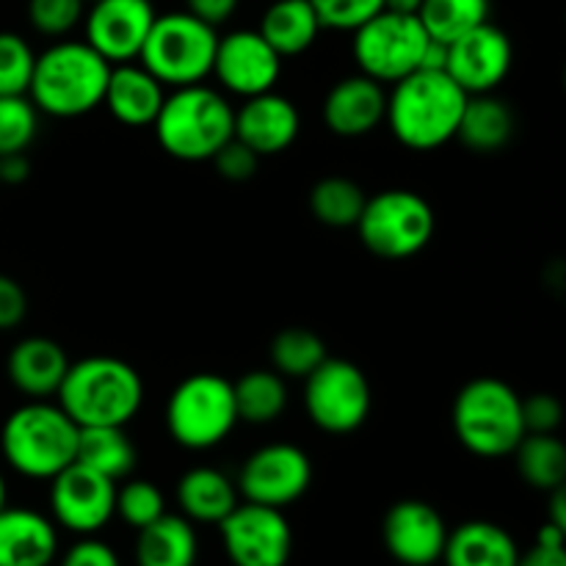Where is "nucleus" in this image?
<instances>
[{
    "label": "nucleus",
    "mask_w": 566,
    "mask_h": 566,
    "mask_svg": "<svg viewBox=\"0 0 566 566\" xmlns=\"http://www.w3.org/2000/svg\"><path fill=\"white\" fill-rule=\"evenodd\" d=\"M36 53L14 31H0V97L6 94H28Z\"/></svg>",
    "instance_id": "nucleus-37"
},
{
    "label": "nucleus",
    "mask_w": 566,
    "mask_h": 566,
    "mask_svg": "<svg viewBox=\"0 0 566 566\" xmlns=\"http://www.w3.org/2000/svg\"><path fill=\"white\" fill-rule=\"evenodd\" d=\"M227 94L247 99L254 94L271 92L282 75V59L260 31L241 28L227 36H219L216 44L213 72Z\"/></svg>",
    "instance_id": "nucleus-17"
},
{
    "label": "nucleus",
    "mask_w": 566,
    "mask_h": 566,
    "mask_svg": "<svg viewBox=\"0 0 566 566\" xmlns=\"http://www.w3.org/2000/svg\"><path fill=\"white\" fill-rule=\"evenodd\" d=\"M368 193L348 177H324L310 191V210L315 219L335 230L357 227Z\"/></svg>",
    "instance_id": "nucleus-32"
},
{
    "label": "nucleus",
    "mask_w": 566,
    "mask_h": 566,
    "mask_svg": "<svg viewBox=\"0 0 566 566\" xmlns=\"http://www.w3.org/2000/svg\"><path fill=\"white\" fill-rule=\"evenodd\" d=\"M241 423L232 381L219 374H193L175 387L166 403V429L186 451L221 446Z\"/></svg>",
    "instance_id": "nucleus-9"
},
{
    "label": "nucleus",
    "mask_w": 566,
    "mask_h": 566,
    "mask_svg": "<svg viewBox=\"0 0 566 566\" xmlns=\"http://www.w3.org/2000/svg\"><path fill=\"white\" fill-rule=\"evenodd\" d=\"M221 545L232 566H287L293 531L282 509L238 503L219 523Z\"/></svg>",
    "instance_id": "nucleus-12"
},
{
    "label": "nucleus",
    "mask_w": 566,
    "mask_h": 566,
    "mask_svg": "<svg viewBox=\"0 0 566 566\" xmlns=\"http://www.w3.org/2000/svg\"><path fill=\"white\" fill-rule=\"evenodd\" d=\"M238 420L252 426H269L287 409V385L274 368L249 370L232 385Z\"/></svg>",
    "instance_id": "nucleus-30"
},
{
    "label": "nucleus",
    "mask_w": 566,
    "mask_h": 566,
    "mask_svg": "<svg viewBox=\"0 0 566 566\" xmlns=\"http://www.w3.org/2000/svg\"><path fill=\"white\" fill-rule=\"evenodd\" d=\"M28 177H31V160H28L25 153L0 158V182L3 186H20Z\"/></svg>",
    "instance_id": "nucleus-45"
},
{
    "label": "nucleus",
    "mask_w": 566,
    "mask_h": 566,
    "mask_svg": "<svg viewBox=\"0 0 566 566\" xmlns=\"http://www.w3.org/2000/svg\"><path fill=\"white\" fill-rule=\"evenodd\" d=\"M111 66L92 44L59 39L33 64L28 97L39 114L75 119L103 105Z\"/></svg>",
    "instance_id": "nucleus-2"
},
{
    "label": "nucleus",
    "mask_w": 566,
    "mask_h": 566,
    "mask_svg": "<svg viewBox=\"0 0 566 566\" xmlns=\"http://www.w3.org/2000/svg\"><path fill=\"white\" fill-rule=\"evenodd\" d=\"M0 186H3V182H0Z\"/></svg>",
    "instance_id": "nucleus-50"
},
{
    "label": "nucleus",
    "mask_w": 566,
    "mask_h": 566,
    "mask_svg": "<svg viewBox=\"0 0 566 566\" xmlns=\"http://www.w3.org/2000/svg\"><path fill=\"white\" fill-rule=\"evenodd\" d=\"M468 94L448 72L415 70L392 83L387 94L385 122L392 136L415 153H431L457 138Z\"/></svg>",
    "instance_id": "nucleus-1"
},
{
    "label": "nucleus",
    "mask_w": 566,
    "mask_h": 566,
    "mask_svg": "<svg viewBox=\"0 0 566 566\" xmlns=\"http://www.w3.org/2000/svg\"><path fill=\"white\" fill-rule=\"evenodd\" d=\"M520 547L506 528L490 520H470L448 531L442 564L446 566H517Z\"/></svg>",
    "instance_id": "nucleus-24"
},
{
    "label": "nucleus",
    "mask_w": 566,
    "mask_h": 566,
    "mask_svg": "<svg viewBox=\"0 0 566 566\" xmlns=\"http://www.w3.org/2000/svg\"><path fill=\"white\" fill-rule=\"evenodd\" d=\"M514 136V111L509 103L492 94H473L459 119L457 138L468 149L481 155L497 153Z\"/></svg>",
    "instance_id": "nucleus-28"
},
{
    "label": "nucleus",
    "mask_w": 566,
    "mask_h": 566,
    "mask_svg": "<svg viewBox=\"0 0 566 566\" xmlns=\"http://www.w3.org/2000/svg\"><path fill=\"white\" fill-rule=\"evenodd\" d=\"M490 0H423L418 17L431 39L448 44L490 20Z\"/></svg>",
    "instance_id": "nucleus-34"
},
{
    "label": "nucleus",
    "mask_w": 566,
    "mask_h": 566,
    "mask_svg": "<svg viewBox=\"0 0 566 566\" xmlns=\"http://www.w3.org/2000/svg\"><path fill=\"white\" fill-rule=\"evenodd\" d=\"M216 44H219L216 28L188 11L158 14L138 53V64L164 86H193L208 81L213 72Z\"/></svg>",
    "instance_id": "nucleus-7"
},
{
    "label": "nucleus",
    "mask_w": 566,
    "mask_h": 566,
    "mask_svg": "<svg viewBox=\"0 0 566 566\" xmlns=\"http://www.w3.org/2000/svg\"><path fill=\"white\" fill-rule=\"evenodd\" d=\"M155 138L166 155L186 164L213 160L235 133V108L213 86L171 88L153 122Z\"/></svg>",
    "instance_id": "nucleus-3"
},
{
    "label": "nucleus",
    "mask_w": 566,
    "mask_h": 566,
    "mask_svg": "<svg viewBox=\"0 0 566 566\" xmlns=\"http://www.w3.org/2000/svg\"><path fill=\"white\" fill-rule=\"evenodd\" d=\"M381 542L398 564L434 566L442 562L448 525L431 503L409 497L387 509L381 520Z\"/></svg>",
    "instance_id": "nucleus-18"
},
{
    "label": "nucleus",
    "mask_w": 566,
    "mask_h": 566,
    "mask_svg": "<svg viewBox=\"0 0 566 566\" xmlns=\"http://www.w3.org/2000/svg\"><path fill=\"white\" fill-rule=\"evenodd\" d=\"M517 473L528 486L553 492L566 481V448L556 434H525L514 448Z\"/></svg>",
    "instance_id": "nucleus-31"
},
{
    "label": "nucleus",
    "mask_w": 566,
    "mask_h": 566,
    "mask_svg": "<svg viewBox=\"0 0 566 566\" xmlns=\"http://www.w3.org/2000/svg\"><path fill=\"white\" fill-rule=\"evenodd\" d=\"M517 566H566V547L534 545L528 553H520Z\"/></svg>",
    "instance_id": "nucleus-46"
},
{
    "label": "nucleus",
    "mask_w": 566,
    "mask_h": 566,
    "mask_svg": "<svg viewBox=\"0 0 566 566\" xmlns=\"http://www.w3.org/2000/svg\"><path fill=\"white\" fill-rule=\"evenodd\" d=\"M70 370V357L50 337H22L6 359L9 381L28 401H50Z\"/></svg>",
    "instance_id": "nucleus-21"
},
{
    "label": "nucleus",
    "mask_w": 566,
    "mask_h": 566,
    "mask_svg": "<svg viewBox=\"0 0 566 566\" xmlns=\"http://www.w3.org/2000/svg\"><path fill=\"white\" fill-rule=\"evenodd\" d=\"M313 484V462L291 442L258 448L238 473V495L249 503L287 509L307 495Z\"/></svg>",
    "instance_id": "nucleus-13"
},
{
    "label": "nucleus",
    "mask_w": 566,
    "mask_h": 566,
    "mask_svg": "<svg viewBox=\"0 0 566 566\" xmlns=\"http://www.w3.org/2000/svg\"><path fill=\"white\" fill-rule=\"evenodd\" d=\"M86 14V0H28V22L36 33L66 39Z\"/></svg>",
    "instance_id": "nucleus-38"
},
{
    "label": "nucleus",
    "mask_w": 566,
    "mask_h": 566,
    "mask_svg": "<svg viewBox=\"0 0 566 566\" xmlns=\"http://www.w3.org/2000/svg\"><path fill=\"white\" fill-rule=\"evenodd\" d=\"M357 235L368 252L381 260H409L423 252L437 230L429 199L409 188H387L365 199Z\"/></svg>",
    "instance_id": "nucleus-8"
},
{
    "label": "nucleus",
    "mask_w": 566,
    "mask_h": 566,
    "mask_svg": "<svg viewBox=\"0 0 566 566\" xmlns=\"http://www.w3.org/2000/svg\"><path fill=\"white\" fill-rule=\"evenodd\" d=\"M213 166L224 180L230 182H247L258 175L260 169V155H254L252 149L243 142H238L235 136L213 155Z\"/></svg>",
    "instance_id": "nucleus-40"
},
{
    "label": "nucleus",
    "mask_w": 566,
    "mask_h": 566,
    "mask_svg": "<svg viewBox=\"0 0 566 566\" xmlns=\"http://www.w3.org/2000/svg\"><path fill=\"white\" fill-rule=\"evenodd\" d=\"M258 31L280 53V59H293L307 53L324 28L310 0H274L265 9Z\"/></svg>",
    "instance_id": "nucleus-27"
},
{
    "label": "nucleus",
    "mask_w": 566,
    "mask_h": 566,
    "mask_svg": "<svg viewBox=\"0 0 566 566\" xmlns=\"http://www.w3.org/2000/svg\"><path fill=\"white\" fill-rule=\"evenodd\" d=\"M326 127L340 138H359L374 133L385 122L387 114V88L374 77L348 75L329 88L324 99Z\"/></svg>",
    "instance_id": "nucleus-20"
},
{
    "label": "nucleus",
    "mask_w": 566,
    "mask_h": 566,
    "mask_svg": "<svg viewBox=\"0 0 566 566\" xmlns=\"http://www.w3.org/2000/svg\"><path fill=\"white\" fill-rule=\"evenodd\" d=\"M512 61V39L506 36V31L486 20L475 25L473 31L448 42L446 72L468 97H473V94L495 92L506 81Z\"/></svg>",
    "instance_id": "nucleus-15"
},
{
    "label": "nucleus",
    "mask_w": 566,
    "mask_h": 566,
    "mask_svg": "<svg viewBox=\"0 0 566 566\" xmlns=\"http://www.w3.org/2000/svg\"><path fill=\"white\" fill-rule=\"evenodd\" d=\"M177 503L191 523L219 525L241 503L238 486L216 468H191L177 484Z\"/></svg>",
    "instance_id": "nucleus-25"
},
{
    "label": "nucleus",
    "mask_w": 566,
    "mask_h": 566,
    "mask_svg": "<svg viewBox=\"0 0 566 566\" xmlns=\"http://www.w3.org/2000/svg\"><path fill=\"white\" fill-rule=\"evenodd\" d=\"M271 368L282 376V379H307L326 357V343L315 332L304 329V326H291L282 329L280 335L271 340Z\"/></svg>",
    "instance_id": "nucleus-33"
},
{
    "label": "nucleus",
    "mask_w": 566,
    "mask_h": 566,
    "mask_svg": "<svg viewBox=\"0 0 566 566\" xmlns=\"http://www.w3.org/2000/svg\"><path fill=\"white\" fill-rule=\"evenodd\" d=\"M166 99V86L142 64H114L105 86L103 105L127 127H147Z\"/></svg>",
    "instance_id": "nucleus-23"
},
{
    "label": "nucleus",
    "mask_w": 566,
    "mask_h": 566,
    "mask_svg": "<svg viewBox=\"0 0 566 566\" xmlns=\"http://www.w3.org/2000/svg\"><path fill=\"white\" fill-rule=\"evenodd\" d=\"M241 0H186V11L208 25L219 28L238 11Z\"/></svg>",
    "instance_id": "nucleus-44"
},
{
    "label": "nucleus",
    "mask_w": 566,
    "mask_h": 566,
    "mask_svg": "<svg viewBox=\"0 0 566 566\" xmlns=\"http://www.w3.org/2000/svg\"><path fill=\"white\" fill-rule=\"evenodd\" d=\"M86 3H92V0H86Z\"/></svg>",
    "instance_id": "nucleus-49"
},
{
    "label": "nucleus",
    "mask_w": 566,
    "mask_h": 566,
    "mask_svg": "<svg viewBox=\"0 0 566 566\" xmlns=\"http://www.w3.org/2000/svg\"><path fill=\"white\" fill-rule=\"evenodd\" d=\"M81 429L50 401H28L6 418L0 429V453L14 473L50 481L75 462Z\"/></svg>",
    "instance_id": "nucleus-5"
},
{
    "label": "nucleus",
    "mask_w": 566,
    "mask_h": 566,
    "mask_svg": "<svg viewBox=\"0 0 566 566\" xmlns=\"http://www.w3.org/2000/svg\"><path fill=\"white\" fill-rule=\"evenodd\" d=\"M127 426H92L81 429L75 462L97 470L111 481H125L136 468V446L127 437Z\"/></svg>",
    "instance_id": "nucleus-29"
},
{
    "label": "nucleus",
    "mask_w": 566,
    "mask_h": 566,
    "mask_svg": "<svg viewBox=\"0 0 566 566\" xmlns=\"http://www.w3.org/2000/svg\"><path fill=\"white\" fill-rule=\"evenodd\" d=\"M166 514V497L153 481H127L125 486H116L114 517L125 520L130 528L142 531L149 523Z\"/></svg>",
    "instance_id": "nucleus-36"
},
{
    "label": "nucleus",
    "mask_w": 566,
    "mask_h": 566,
    "mask_svg": "<svg viewBox=\"0 0 566 566\" xmlns=\"http://www.w3.org/2000/svg\"><path fill=\"white\" fill-rule=\"evenodd\" d=\"M155 17L153 0H92L83 14V42L108 64H130L138 61Z\"/></svg>",
    "instance_id": "nucleus-16"
},
{
    "label": "nucleus",
    "mask_w": 566,
    "mask_h": 566,
    "mask_svg": "<svg viewBox=\"0 0 566 566\" xmlns=\"http://www.w3.org/2000/svg\"><path fill=\"white\" fill-rule=\"evenodd\" d=\"M374 407L370 381L359 365L326 357L304 379V409L326 434H352L368 420Z\"/></svg>",
    "instance_id": "nucleus-11"
},
{
    "label": "nucleus",
    "mask_w": 566,
    "mask_h": 566,
    "mask_svg": "<svg viewBox=\"0 0 566 566\" xmlns=\"http://www.w3.org/2000/svg\"><path fill=\"white\" fill-rule=\"evenodd\" d=\"M39 133V108L28 94L0 97V158L20 155L33 144Z\"/></svg>",
    "instance_id": "nucleus-35"
},
{
    "label": "nucleus",
    "mask_w": 566,
    "mask_h": 566,
    "mask_svg": "<svg viewBox=\"0 0 566 566\" xmlns=\"http://www.w3.org/2000/svg\"><path fill=\"white\" fill-rule=\"evenodd\" d=\"M6 509V479H3V473H0V512H3Z\"/></svg>",
    "instance_id": "nucleus-48"
},
{
    "label": "nucleus",
    "mask_w": 566,
    "mask_h": 566,
    "mask_svg": "<svg viewBox=\"0 0 566 566\" xmlns=\"http://www.w3.org/2000/svg\"><path fill=\"white\" fill-rule=\"evenodd\" d=\"M199 539L191 520L169 514L138 531L136 566H197Z\"/></svg>",
    "instance_id": "nucleus-26"
},
{
    "label": "nucleus",
    "mask_w": 566,
    "mask_h": 566,
    "mask_svg": "<svg viewBox=\"0 0 566 566\" xmlns=\"http://www.w3.org/2000/svg\"><path fill=\"white\" fill-rule=\"evenodd\" d=\"M321 28L329 31H357L363 22L385 9V0H310Z\"/></svg>",
    "instance_id": "nucleus-39"
},
{
    "label": "nucleus",
    "mask_w": 566,
    "mask_h": 566,
    "mask_svg": "<svg viewBox=\"0 0 566 566\" xmlns=\"http://www.w3.org/2000/svg\"><path fill=\"white\" fill-rule=\"evenodd\" d=\"M453 431L473 457H512L528 431L523 420V398L512 385L492 376L468 381L453 401Z\"/></svg>",
    "instance_id": "nucleus-6"
},
{
    "label": "nucleus",
    "mask_w": 566,
    "mask_h": 566,
    "mask_svg": "<svg viewBox=\"0 0 566 566\" xmlns=\"http://www.w3.org/2000/svg\"><path fill=\"white\" fill-rule=\"evenodd\" d=\"M420 3L423 0H385V9L396 11V14H418Z\"/></svg>",
    "instance_id": "nucleus-47"
},
{
    "label": "nucleus",
    "mask_w": 566,
    "mask_h": 566,
    "mask_svg": "<svg viewBox=\"0 0 566 566\" xmlns=\"http://www.w3.org/2000/svg\"><path fill=\"white\" fill-rule=\"evenodd\" d=\"M28 296L20 282L9 274H0V332H9L25 321Z\"/></svg>",
    "instance_id": "nucleus-42"
},
{
    "label": "nucleus",
    "mask_w": 566,
    "mask_h": 566,
    "mask_svg": "<svg viewBox=\"0 0 566 566\" xmlns=\"http://www.w3.org/2000/svg\"><path fill=\"white\" fill-rule=\"evenodd\" d=\"M352 33V53L359 72L379 81L381 86L387 83L392 86L420 70V59L431 39L418 14H396L387 9H381Z\"/></svg>",
    "instance_id": "nucleus-10"
},
{
    "label": "nucleus",
    "mask_w": 566,
    "mask_h": 566,
    "mask_svg": "<svg viewBox=\"0 0 566 566\" xmlns=\"http://www.w3.org/2000/svg\"><path fill=\"white\" fill-rule=\"evenodd\" d=\"M59 566H122V564H119V556L114 553V547L86 536V539L75 542V545L61 556Z\"/></svg>",
    "instance_id": "nucleus-43"
},
{
    "label": "nucleus",
    "mask_w": 566,
    "mask_h": 566,
    "mask_svg": "<svg viewBox=\"0 0 566 566\" xmlns=\"http://www.w3.org/2000/svg\"><path fill=\"white\" fill-rule=\"evenodd\" d=\"M523 420L528 434H556L564 420V407L551 392L523 398Z\"/></svg>",
    "instance_id": "nucleus-41"
},
{
    "label": "nucleus",
    "mask_w": 566,
    "mask_h": 566,
    "mask_svg": "<svg viewBox=\"0 0 566 566\" xmlns=\"http://www.w3.org/2000/svg\"><path fill=\"white\" fill-rule=\"evenodd\" d=\"M116 481L97 470L72 462L50 479V514L53 523L72 534L92 536L103 531L114 517Z\"/></svg>",
    "instance_id": "nucleus-14"
},
{
    "label": "nucleus",
    "mask_w": 566,
    "mask_h": 566,
    "mask_svg": "<svg viewBox=\"0 0 566 566\" xmlns=\"http://www.w3.org/2000/svg\"><path fill=\"white\" fill-rule=\"evenodd\" d=\"M302 133V116L293 99L285 94H276L274 88L254 97L243 99L235 111V133L238 142L247 144L260 158L285 153Z\"/></svg>",
    "instance_id": "nucleus-19"
},
{
    "label": "nucleus",
    "mask_w": 566,
    "mask_h": 566,
    "mask_svg": "<svg viewBox=\"0 0 566 566\" xmlns=\"http://www.w3.org/2000/svg\"><path fill=\"white\" fill-rule=\"evenodd\" d=\"M55 398L77 429L127 426L144 403V381L125 359L86 357L70 363Z\"/></svg>",
    "instance_id": "nucleus-4"
},
{
    "label": "nucleus",
    "mask_w": 566,
    "mask_h": 566,
    "mask_svg": "<svg viewBox=\"0 0 566 566\" xmlns=\"http://www.w3.org/2000/svg\"><path fill=\"white\" fill-rule=\"evenodd\" d=\"M59 558L55 523L33 509L0 512V566H50Z\"/></svg>",
    "instance_id": "nucleus-22"
}]
</instances>
